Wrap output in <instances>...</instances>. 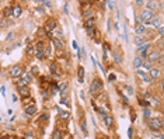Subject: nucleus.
Instances as JSON below:
<instances>
[{
  "mask_svg": "<svg viewBox=\"0 0 164 139\" xmlns=\"http://www.w3.org/2000/svg\"><path fill=\"white\" fill-rule=\"evenodd\" d=\"M147 125H149V128L151 129V131H160L161 128H163V119L158 117V118H149V121H147Z\"/></svg>",
  "mask_w": 164,
  "mask_h": 139,
  "instance_id": "nucleus-1",
  "label": "nucleus"
},
{
  "mask_svg": "<svg viewBox=\"0 0 164 139\" xmlns=\"http://www.w3.org/2000/svg\"><path fill=\"white\" fill-rule=\"evenodd\" d=\"M154 18V14L153 11H149V10H145L142 14H140V20L143 21V25L145 24H150V21Z\"/></svg>",
  "mask_w": 164,
  "mask_h": 139,
  "instance_id": "nucleus-2",
  "label": "nucleus"
},
{
  "mask_svg": "<svg viewBox=\"0 0 164 139\" xmlns=\"http://www.w3.org/2000/svg\"><path fill=\"white\" fill-rule=\"evenodd\" d=\"M101 89H102V82H101L100 79H94L93 83H91V86H90L91 94H97L98 90H101Z\"/></svg>",
  "mask_w": 164,
  "mask_h": 139,
  "instance_id": "nucleus-3",
  "label": "nucleus"
},
{
  "mask_svg": "<svg viewBox=\"0 0 164 139\" xmlns=\"http://www.w3.org/2000/svg\"><path fill=\"white\" fill-rule=\"evenodd\" d=\"M8 73H10L11 77H21V74H23V69H21L18 65H14V66H11V69H10Z\"/></svg>",
  "mask_w": 164,
  "mask_h": 139,
  "instance_id": "nucleus-4",
  "label": "nucleus"
},
{
  "mask_svg": "<svg viewBox=\"0 0 164 139\" xmlns=\"http://www.w3.org/2000/svg\"><path fill=\"white\" fill-rule=\"evenodd\" d=\"M44 30H45V33H46V34H49V33L53 34V31L56 30V23H55L53 20H49V21L45 24V28H44Z\"/></svg>",
  "mask_w": 164,
  "mask_h": 139,
  "instance_id": "nucleus-5",
  "label": "nucleus"
},
{
  "mask_svg": "<svg viewBox=\"0 0 164 139\" xmlns=\"http://www.w3.org/2000/svg\"><path fill=\"white\" fill-rule=\"evenodd\" d=\"M149 48H150V44H147V42H146L145 45H140L139 48H138V51H139V53H140L139 58H142V59H143V58L147 56V49H149Z\"/></svg>",
  "mask_w": 164,
  "mask_h": 139,
  "instance_id": "nucleus-6",
  "label": "nucleus"
},
{
  "mask_svg": "<svg viewBox=\"0 0 164 139\" xmlns=\"http://www.w3.org/2000/svg\"><path fill=\"white\" fill-rule=\"evenodd\" d=\"M35 113H37L35 104H28V106H25V114L27 115H34Z\"/></svg>",
  "mask_w": 164,
  "mask_h": 139,
  "instance_id": "nucleus-7",
  "label": "nucleus"
},
{
  "mask_svg": "<svg viewBox=\"0 0 164 139\" xmlns=\"http://www.w3.org/2000/svg\"><path fill=\"white\" fill-rule=\"evenodd\" d=\"M138 76H139L140 79H143L145 82H150L151 79H150V76H149V73H146L145 70H142V69H139L138 70Z\"/></svg>",
  "mask_w": 164,
  "mask_h": 139,
  "instance_id": "nucleus-8",
  "label": "nucleus"
},
{
  "mask_svg": "<svg viewBox=\"0 0 164 139\" xmlns=\"http://www.w3.org/2000/svg\"><path fill=\"white\" fill-rule=\"evenodd\" d=\"M37 58H38V59L45 58V53H44V51H42V44L41 42L37 44Z\"/></svg>",
  "mask_w": 164,
  "mask_h": 139,
  "instance_id": "nucleus-9",
  "label": "nucleus"
},
{
  "mask_svg": "<svg viewBox=\"0 0 164 139\" xmlns=\"http://www.w3.org/2000/svg\"><path fill=\"white\" fill-rule=\"evenodd\" d=\"M157 59H160V53L157 52V51H153V52H150L149 53V62H153V60H157Z\"/></svg>",
  "mask_w": 164,
  "mask_h": 139,
  "instance_id": "nucleus-10",
  "label": "nucleus"
},
{
  "mask_svg": "<svg viewBox=\"0 0 164 139\" xmlns=\"http://www.w3.org/2000/svg\"><path fill=\"white\" fill-rule=\"evenodd\" d=\"M135 31H136V34H138V37H142V34H145V31H146V27H145L143 24H139V25H136Z\"/></svg>",
  "mask_w": 164,
  "mask_h": 139,
  "instance_id": "nucleus-11",
  "label": "nucleus"
},
{
  "mask_svg": "<svg viewBox=\"0 0 164 139\" xmlns=\"http://www.w3.org/2000/svg\"><path fill=\"white\" fill-rule=\"evenodd\" d=\"M158 74H160L158 69H156V67H151V69H150V73H149L150 79H157V77H158Z\"/></svg>",
  "mask_w": 164,
  "mask_h": 139,
  "instance_id": "nucleus-12",
  "label": "nucleus"
},
{
  "mask_svg": "<svg viewBox=\"0 0 164 139\" xmlns=\"http://www.w3.org/2000/svg\"><path fill=\"white\" fill-rule=\"evenodd\" d=\"M11 8H13V17H20L21 16V11H23V10H21L20 6H14V7H11Z\"/></svg>",
  "mask_w": 164,
  "mask_h": 139,
  "instance_id": "nucleus-13",
  "label": "nucleus"
},
{
  "mask_svg": "<svg viewBox=\"0 0 164 139\" xmlns=\"http://www.w3.org/2000/svg\"><path fill=\"white\" fill-rule=\"evenodd\" d=\"M52 41H53V45H55L57 49H62V48H63V42H62V40H59V38H55V37H53V40H52Z\"/></svg>",
  "mask_w": 164,
  "mask_h": 139,
  "instance_id": "nucleus-14",
  "label": "nucleus"
},
{
  "mask_svg": "<svg viewBox=\"0 0 164 139\" xmlns=\"http://www.w3.org/2000/svg\"><path fill=\"white\" fill-rule=\"evenodd\" d=\"M18 90H20V94H21L23 97H28V94H30V89H28L27 86H25V87H20Z\"/></svg>",
  "mask_w": 164,
  "mask_h": 139,
  "instance_id": "nucleus-15",
  "label": "nucleus"
},
{
  "mask_svg": "<svg viewBox=\"0 0 164 139\" xmlns=\"http://www.w3.org/2000/svg\"><path fill=\"white\" fill-rule=\"evenodd\" d=\"M135 44H136L138 46H140V45H145V44H146V40H145L143 37H136V38H135Z\"/></svg>",
  "mask_w": 164,
  "mask_h": 139,
  "instance_id": "nucleus-16",
  "label": "nucleus"
},
{
  "mask_svg": "<svg viewBox=\"0 0 164 139\" xmlns=\"http://www.w3.org/2000/svg\"><path fill=\"white\" fill-rule=\"evenodd\" d=\"M146 6H147L149 11H151V10H156L157 3H156V1H147V3H146Z\"/></svg>",
  "mask_w": 164,
  "mask_h": 139,
  "instance_id": "nucleus-17",
  "label": "nucleus"
},
{
  "mask_svg": "<svg viewBox=\"0 0 164 139\" xmlns=\"http://www.w3.org/2000/svg\"><path fill=\"white\" fill-rule=\"evenodd\" d=\"M77 72H79V82L83 83V77H84V69H83L82 66H79V69H77Z\"/></svg>",
  "mask_w": 164,
  "mask_h": 139,
  "instance_id": "nucleus-18",
  "label": "nucleus"
},
{
  "mask_svg": "<svg viewBox=\"0 0 164 139\" xmlns=\"http://www.w3.org/2000/svg\"><path fill=\"white\" fill-rule=\"evenodd\" d=\"M57 111H59V114H60V117L63 118V119H67V118H70V113H66V111H62L59 107H57Z\"/></svg>",
  "mask_w": 164,
  "mask_h": 139,
  "instance_id": "nucleus-19",
  "label": "nucleus"
},
{
  "mask_svg": "<svg viewBox=\"0 0 164 139\" xmlns=\"http://www.w3.org/2000/svg\"><path fill=\"white\" fill-rule=\"evenodd\" d=\"M142 63H143V59H142V58H135V60H133V66H135V67H140V66H142Z\"/></svg>",
  "mask_w": 164,
  "mask_h": 139,
  "instance_id": "nucleus-20",
  "label": "nucleus"
},
{
  "mask_svg": "<svg viewBox=\"0 0 164 139\" xmlns=\"http://www.w3.org/2000/svg\"><path fill=\"white\" fill-rule=\"evenodd\" d=\"M3 14H4V17L13 16V8H11V7H6L4 10H3Z\"/></svg>",
  "mask_w": 164,
  "mask_h": 139,
  "instance_id": "nucleus-21",
  "label": "nucleus"
},
{
  "mask_svg": "<svg viewBox=\"0 0 164 139\" xmlns=\"http://www.w3.org/2000/svg\"><path fill=\"white\" fill-rule=\"evenodd\" d=\"M52 139H62V132L59 131V129L53 131V133H52Z\"/></svg>",
  "mask_w": 164,
  "mask_h": 139,
  "instance_id": "nucleus-22",
  "label": "nucleus"
},
{
  "mask_svg": "<svg viewBox=\"0 0 164 139\" xmlns=\"http://www.w3.org/2000/svg\"><path fill=\"white\" fill-rule=\"evenodd\" d=\"M88 27H94V17H90L86 20V28H88Z\"/></svg>",
  "mask_w": 164,
  "mask_h": 139,
  "instance_id": "nucleus-23",
  "label": "nucleus"
},
{
  "mask_svg": "<svg viewBox=\"0 0 164 139\" xmlns=\"http://www.w3.org/2000/svg\"><path fill=\"white\" fill-rule=\"evenodd\" d=\"M104 121H105V125H107V126H111V125H112V117H111V115H105V117H104Z\"/></svg>",
  "mask_w": 164,
  "mask_h": 139,
  "instance_id": "nucleus-24",
  "label": "nucleus"
},
{
  "mask_svg": "<svg viewBox=\"0 0 164 139\" xmlns=\"http://www.w3.org/2000/svg\"><path fill=\"white\" fill-rule=\"evenodd\" d=\"M21 76H23L21 79H23V80H24V82L27 83V84H28V83H31V74H28V73H23Z\"/></svg>",
  "mask_w": 164,
  "mask_h": 139,
  "instance_id": "nucleus-25",
  "label": "nucleus"
},
{
  "mask_svg": "<svg viewBox=\"0 0 164 139\" xmlns=\"http://www.w3.org/2000/svg\"><path fill=\"white\" fill-rule=\"evenodd\" d=\"M86 31H87V35L93 38V37H94V33H95V28H94V27H88V28H86Z\"/></svg>",
  "mask_w": 164,
  "mask_h": 139,
  "instance_id": "nucleus-26",
  "label": "nucleus"
},
{
  "mask_svg": "<svg viewBox=\"0 0 164 139\" xmlns=\"http://www.w3.org/2000/svg\"><path fill=\"white\" fill-rule=\"evenodd\" d=\"M80 126H82V132L84 133V135H87V125H86V121H84V119H82Z\"/></svg>",
  "mask_w": 164,
  "mask_h": 139,
  "instance_id": "nucleus-27",
  "label": "nucleus"
},
{
  "mask_svg": "<svg viewBox=\"0 0 164 139\" xmlns=\"http://www.w3.org/2000/svg\"><path fill=\"white\" fill-rule=\"evenodd\" d=\"M150 24L153 25V27H158V25H160V18H158V17H154V18L150 21Z\"/></svg>",
  "mask_w": 164,
  "mask_h": 139,
  "instance_id": "nucleus-28",
  "label": "nucleus"
},
{
  "mask_svg": "<svg viewBox=\"0 0 164 139\" xmlns=\"http://www.w3.org/2000/svg\"><path fill=\"white\" fill-rule=\"evenodd\" d=\"M25 86H27V83H25L23 79H18V82H17V87L20 89V87H25Z\"/></svg>",
  "mask_w": 164,
  "mask_h": 139,
  "instance_id": "nucleus-29",
  "label": "nucleus"
},
{
  "mask_svg": "<svg viewBox=\"0 0 164 139\" xmlns=\"http://www.w3.org/2000/svg\"><path fill=\"white\" fill-rule=\"evenodd\" d=\"M112 55H114V59H115V62H116V63H121V62H122V60H121V58H119V55H118L116 52H114Z\"/></svg>",
  "mask_w": 164,
  "mask_h": 139,
  "instance_id": "nucleus-30",
  "label": "nucleus"
},
{
  "mask_svg": "<svg viewBox=\"0 0 164 139\" xmlns=\"http://www.w3.org/2000/svg\"><path fill=\"white\" fill-rule=\"evenodd\" d=\"M72 45H73V48L76 49V52H77V53H80V52H82V51H80V48H79V45H77V42H76V41H73V42H72Z\"/></svg>",
  "mask_w": 164,
  "mask_h": 139,
  "instance_id": "nucleus-31",
  "label": "nucleus"
},
{
  "mask_svg": "<svg viewBox=\"0 0 164 139\" xmlns=\"http://www.w3.org/2000/svg\"><path fill=\"white\" fill-rule=\"evenodd\" d=\"M59 89H60V90H62V93H63V91H65L66 89H67V83H60Z\"/></svg>",
  "mask_w": 164,
  "mask_h": 139,
  "instance_id": "nucleus-32",
  "label": "nucleus"
},
{
  "mask_svg": "<svg viewBox=\"0 0 164 139\" xmlns=\"http://www.w3.org/2000/svg\"><path fill=\"white\" fill-rule=\"evenodd\" d=\"M143 66H145L146 69H151V62H149V60H145V63H143Z\"/></svg>",
  "mask_w": 164,
  "mask_h": 139,
  "instance_id": "nucleus-33",
  "label": "nucleus"
},
{
  "mask_svg": "<svg viewBox=\"0 0 164 139\" xmlns=\"http://www.w3.org/2000/svg\"><path fill=\"white\" fill-rule=\"evenodd\" d=\"M143 115H145V118H149V117H150V110H149V108H145Z\"/></svg>",
  "mask_w": 164,
  "mask_h": 139,
  "instance_id": "nucleus-34",
  "label": "nucleus"
},
{
  "mask_svg": "<svg viewBox=\"0 0 164 139\" xmlns=\"http://www.w3.org/2000/svg\"><path fill=\"white\" fill-rule=\"evenodd\" d=\"M57 90H59V87H57V84H56V83H52V91H53V93H56Z\"/></svg>",
  "mask_w": 164,
  "mask_h": 139,
  "instance_id": "nucleus-35",
  "label": "nucleus"
},
{
  "mask_svg": "<svg viewBox=\"0 0 164 139\" xmlns=\"http://www.w3.org/2000/svg\"><path fill=\"white\" fill-rule=\"evenodd\" d=\"M105 4H107L109 8H114L115 7V3H114V1H105Z\"/></svg>",
  "mask_w": 164,
  "mask_h": 139,
  "instance_id": "nucleus-36",
  "label": "nucleus"
},
{
  "mask_svg": "<svg viewBox=\"0 0 164 139\" xmlns=\"http://www.w3.org/2000/svg\"><path fill=\"white\" fill-rule=\"evenodd\" d=\"M151 104H154V106H160V101H158V100H157V98H151Z\"/></svg>",
  "mask_w": 164,
  "mask_h": 139,
  "instance_id": "nucleus-37",
  "label": "nucleus"
},
{
  "mask_svg": "<svg viewBox=\"0 0 164 139\" xmlns=\"http://www.w3.org/2000/svg\"><path fill=\"white\" fill-rule=\"evenodd\" d=\"M31 72H32L34 74H37L38 73V67H37V66H32V67H31Z\"/></svg>",
  "mask_w": 164,
  "mask_h": 139,
  "instance_id": "nucleus-38",
  "label": "nucleus"
},
{
  "mask_svg": "<svg viewBox=\"0 0 164 139\" xmlns=\"http://www.w3.org/2000/svg\"><path fill=\"white\" fill-rule=\"evenodd\" d=\"M42 4L46 6V7H52V3H50V1H42Z\"/></svg>",
  "mask_w": 164,
  "mask_h": 139,
  "instance_id": "nucleus-39",
  "label": "nucleus"
},
{
  "mask_svg": "<svg viewBox=\"0 0 164 139\" xmlns=\"http://www.w3.org/2000/svg\"><path fill=\"white\" fill-rule=\"evenodd\" d=\"M126 91H128V93H129V94L132 96V93H133V89H132L131 86H126Z\"/></svg>",
  "mask_w": 164,
  "mask_h": 139,
  "instance_id": "nucleus-40",
  "label": "nucleus"
},
{
  "mask_svg": "<svg viewBox=\"0 0 164 139\" xmlns=\"http://www.w3.org/2000/svg\"><path fill=\"white\" fill-rule=\"evenodd\" d=\"M128 136H129V138H132V136H133V129H132V128H129V129H128Z\"/></svg>",
  "mask_w": 164,
  "mask_h": 139,
  "instance_id": "nucleus-41",
  "label": "nucleus"
},
{
  "mask_svg": "<svg viewBox=\"0 0 164 139\" xmlns=\"http://www.w3.org/2000/svg\"><path fill=\"white\" fill-rule=\"evenodd\" d=\"M27 52H28V53H32V52H35V51H34V46H28V48H27Z\"/></svg>",
  "mask_w": 164,
  "mask_h": 139,
  "instance_id": "nucleus-42",
  "label": "nucleus"
},
{
  "mask_svg": "<svg viewBox=\"0 0 164 139\" xmlns=\"http://www.w3.org/2000/svg\"><path fill=\"white\" fill-rule=\"evenodd\" d=\"M157 28H158V34H160V35H163V33H164L163 27H161V25H158V27H157Z\"/></svg>",
  "mask_w": 164,
  "mask_h": 139,
  "instance_id": "nucleus-43",
  "label": "nucleus"
},
{
  "mask_svg": "<svg viewBox=\"0 0 164 139\" xmlns=\"http://www.w3.org/2000/svg\"><path fill=\"white\" fill-rule=\"evenodd\" d=\"M108 80L114 82V80H115V76H114V74H109V76H108Z\"/></svg>",
  "mask_w": 164,
  "mask_h": 139,
  "instance_id": "nucleus-44",
  "label": "nucleus"
},
{
  "mask_svg": "<svg viewBox=\"0 0 164 139\" xmlns=\"http://www.w3.org/2000/svg\"><path fill=\"white\" fill-rule=\"evenodd\" d=\"M42 97H44V98H48V91H45V90L42 91Z\"/></svg>",
  "mask_w": 164,
  "mask_h": 139,
  "instance_id": "nucleus-45",
  "label": "nucleus"
},
{
  "mask_svg": "<svg viewBox=\"0 0 164 139\" xmlns=\"http://www.w3.org/2000/svg\"><path fill=\"white\" fill-rule=\"evenodd\" d=\"M60 103H62V104H66V106H69V103H67V100H66V98H62V100H60Z\"/></svg>",
  "mask_w": 164,
  "mask_h": 139,
  "instance_id": "nucleus-46",
  "label": "nucleus"
},
{
  "mask_svg": "<svg viewBox=\"0 0 164 139\" xmlns=\"http://www.w3.org/2000/svg\"><path fill=\"white\" fill-rule=\"evenodd\" d=\"M150 97H151L150 93H145V94H143V98H150Z\"/></svg>",
  "mask_w": 164,
  "mask_h": 139,
  "instance_id": "nucleus-47",
  "label": "nucleus"
},
{
  "mask_svg": "<svg viewBox=\"0 0 164 139\" xmlns=\"http://www.w3.org/2000/svg\"><path fill=\"white\" fill-rule=\"evenodd\" d=\"M50 70H52V73H53V72H56V66H55V65H50Z\"/></svg>",
  "mask_w": 164,
  "mask_h": 139,
  "instance_id": "nucleus-48",
  "label": "nucleus"
},
{
  "mask_svg": "<svg viewBox=\"0 0 164 139\" xmlns=\"http://www.w3.org/2000/svg\"><path fill=\"white\" fill-rule=\"evenodd\" d=\"M97 139H108L105 135H100V136H97Z\"/></svg>",
  "mask_w": 164,
  "mask_h": 139,
  "instance_id": "nucleus-49",
  "label": "nucleus"
},
{
  "mask_svg": "<svg viewBox=\"0 0 164 139\" xmlns=\"http://www.w3.org/2000/svg\"><path fill=\"white\" fill-rule=\"evenodd\" d=\"M136 23H138V25L142 23V20H140V17H136Z\"/></svg>",
  "mask_w": 164,
  "mask_h": 139,
  "instance_id": "nucleus-50",
  "label": "nucleus"
},
{
  "mask_svg": "<svg viewBox=\"0 0 164 139\" xmlns=\"http://www.w3.org/2000/svg\"><path fill=\"white\" fill-rule=\"evenodd\" d=\"M56 33H57V35H62V30H59V28H56Z\"/></svg>",
  "mask_w": 164,
  "mask_h": 139,
  "instance_id": "nucleus-51",
  "label": "nucleus"
},
{
  "mask_svg": "<svg viewBox=\"0 0 164 139\" xmlns=\"http://www.w3.org/2000/svg\"><path fill=\"white\" fill-rule=\"evenodd\" d=\"M0 139H7L6 136H0Z\"/></svg>",
  "mask_w": 164,
  "mask_h": 139,
  "instance_id": "nucleus-52",
  "label": "nucleus"
}]
</instances>
